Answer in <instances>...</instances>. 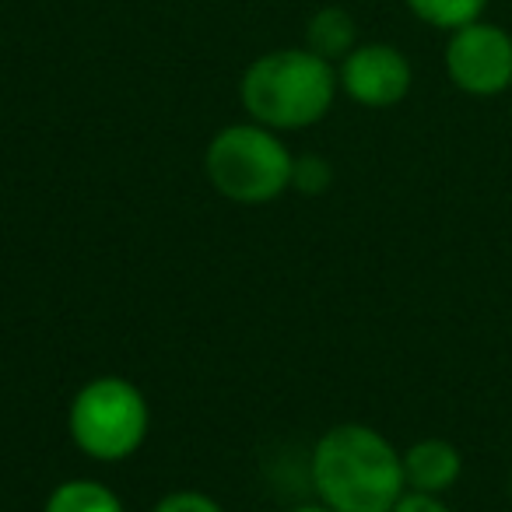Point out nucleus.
<instances>
[{
  "mask_svg": "<svg viewBox=\"0 0 512 512\" xmlns=\"http://www.w3.org/2000/svg\"><path fill=\"white\" fill-rule=\"evenodd\" d=\"M155 512H221V505L200 495V491H176V495L162 498L155 505Z\"/></svg>",
  "mask_w": 512,
  "mask_h": 512,
  "instance_id": "12",
  "label": "nucleus"
},
{
  "mask_svg": "<svg viewBox=\"0 0 512 512\" xmlns=\"http://www.w3.org/2000/svg\"><path fill=\"white\" fill-rule=\"evenodd\" d=\"M411 11L418 18H425L428 25H439V29H463V25H474L477 15L484 11L488 0H407Z\"/></svg>",
  "mask_w": 512,
  "mask_h": 512,
  "instance_id": "10",
  "label": "nucleus"
},
{
  "mask_svg": "<svg viewBox=\"0 0 512 512\" xmlns=\"http://www.w3.org/2000/svg\"><path fill=\"white\" fill-rule=\"evenodd\" d=\"M148 404L127 379H95L71 404V435L95 460H123L144 442Z\"/></svg>",
  "mask_w": 512,
  "mask_h": 512,
  "instance_id": "4",
  "label": "nucleus"
},
{
  "mask_svg": "<svg viewBox=\"0 0 512 512\" xmlns=\"http://www.w3.org/2000/svg\"><path fill=\"white\" fill-rule=\"evenodd\" d=\"M46 512H123V505L99 481H67L50 495Z\"/></svg>",
  "mask_w": 512,
  "mask_h": 512,
  "instance_id": "9",
  "label": "nucleus"
},
{
  "mask_svg": "<svg viewBox=\"0 0 512 512\" xmlns=\"http://www.w3.org/2000/svg\"><path fill=\"white\" fill-rule=\"evenodd\" d=\"M330 165L316 155H306L299 162H292V186L302 193H323L330 186Z\"/></svg>",
  "mask_w": 512,
  "mask_h": 512,
  "instance_id": "11",
  "label": "nucleus"
},
{
  "mask_svg": "<svg viewBox=\"0 0 512 512\" xmlns=\"http://www.w3.org/2000/svg\"><path fill=\"white\" fill-rule=\"evenodd\" d=\"M460 477V453L442 439H425L418 446L407 449L404 456V481L414 491H428L439 495Z\"/></svg>",
  "mask_w": 512,
  "mask_h": 512,
  "instance_id": "7",
  "label": "nucleus"
},
{
  "mask_svg": "<svg viewBox=\"0 0 512 512\" xmlns=\"http://www.w3.org/2000/svg\"><path fill=\"white\" fill-rule=\"evenodd\" d=\"M334 102L330 60L313 50H281L260 57L242 78V106L267 127L299 130L316 123Z\"/></svg>",
  "mask_w": 512,
  "mask_h": 512,
  "instance_id": "2",
  "label": "nucleus"
},
{
  "mask_svg": "<svg viewBox=\"0 0 512 512\" xmlns=\"http://www.w3.org/2000/svg\"><path fill=\"white\" fill-rule=\"evenodd\" d=\"M355 46V18L341 8H323L309 22V50L323 60L348 57Z\"/></svg>",
  "mask_w": 512,
  "mask_h": 512,
  "instance_id": "8",
  "label": "nucleus"
},
{
  "mask_svg": "<svg viewBox=\"0 0 512 512\" xmlns=\"http://www.w3.org/2000/svg\"><path fill=\"white\" fill-rule=\"evenodd\" d=\"M446 67L463 92L498 95L512 85V39L495 25H463L449 39Z\"/></svg>",
  "mask_w": 512,
  "mask_h": 512,
  "instance_id": "5",
  "label": "nucleus"
},
{
  "mask_svg": "<svg viewBox=\"0 0 512 512\" xmlns=\"http://www.w3.org/2000/svg\"><path fill=\"white\" fill-rule=\"evenodd\" d=\"M341 81L351 99L362 106H397L411 88V64L393 46H362L344 57Z\"/></svg>",
  "mask_w": 512,
  "mask_h": 512,
  "instance_id": "6",
  "label": "nucleus"
},
{
  "mask_svg": "<svg viewBox=\"0 0 512 512\" xmlns=\"http://www.w3.org/2000/svg\"><path fill=\"white\" fill-rule=\"evenodd\" d=\"M214 190L239 204H267L292 186V155L264 127H228L207 148Z\"/></svg>",
  "mask_w": 512,
  "mask_h": 512,
  "instance_id": "3",
  "label": "nucleus"
},
{
  "mask_svg": "<svg viewBox=\"0 0 512 512\" xmlns=\"http://www.w3.org/2000/svg\"><path fill=\"white\" fill-rule=\"evenodd\" d=\"M313 484L334 512H390L404 495V460L365 425L330 428L313 453Z\"/></svg>",
  "mask_w": 512,
  "mask_h": 512,
  "instance_id": "1",
  "label": "nucleus"
},
{
  "mask_svg": "<svg viewBox=\"0 0 512 512\" xmlns=\"http://www.w3.org/2000/svg\"><path fill=\"white\" fill-rule=\"evenodd\" d=\"M390 512H449V509L435 495H428V491H411V495H400Z\"/></svg>",
  "mask_w": 512,
  "mask_h": 512,
  "instance_id": "13",
  "label": "nucleus"
},
{
  "mask_svg": "<svg viewBox=\"0 0 512 512\" xmlns=\"http://www.w3.org/2000/svg\"><path fill=\"white\" fill-rule=\"evenodd\" d=\"M292 512H334V509H327V505H302V509H292Z\"/></svg>",
  "mask_w": 512,
  "mask_h": 512,
  "instance_id": "14",
  "label": "nucleus"
}]
</instances>
